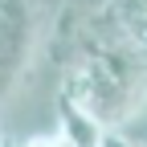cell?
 Wrapping results in <instances>:
<instances>
[{
	"mask_svg": "<svg viewBox=\"0 0 147 147\" xmlns=\"http://www.w3.org/2000/svg\"><path fill=\"white\" fill-rule=\"evenodd\" d=\"M37 45L33 0H0V98L16 86Z\"/></svg>",
	"mask_w": 147,
	"mask_h": 147,
	"instance_id": "obj_1",
	"label": "cell"
},
{
	"mask_svg": "<svg viewBox=\"0 0 147 147\" xmlns=\"http://www.w3.org/2000/svg\"><path fill=\"white\" fill-rule=\"evenodd\" d=\"M57 115H61V127H57V131H61L74 147H98V139H102L106 127L90 115L86 106H78L69 94H61V98H57Z\"/></svg>",
	"mask_w": 147,
	"mask_h": 147,
	"instance_id": "obj_2",
	"label": "cell"
},
{
	"mask_svg": "<svg viewBox=\"0 0 147 147\" xmlns=\"http://www.w3.org/2000/svg\"><path fill=\"white\" fill-rule=\"evenodd\" d=\"M98 147H143V143H135V135H127V131H115V127H106V131H102V139H98Z\"/></svg>",
	"mask_w": 147,
	"mask_h": 147,
	"instance_id": "obj_3",
	"label": "cell"
},
{
	"mask_svg": "<svg viewBox=\"0 0 147 147\" xmlns=\"http://www.w3.org/2000/svg\"><path fill=\"white\" fill-rule=\"evenodd\" d=\"M0 147H8V143H4V135H0Z\"/></svg>",
	"mask_w": 147,
	"mask_h": 147,
	"instance_id": "obj_4",
	"label": "cell"
},
{
	"mask_svg": "<svg viewBox=\"0 0 147 147\" xmlns=\"http://www.w3.org/2000/svg\"><path fill=\"white\" fill-rule=\"evenodd\" d=\"M143 147H147V143H143Z\"/></svg>",
	"mask_w": 147,
	"mask_h": 147,
	"instance_id": "obj_5",
	"label": "cell"
}]
</instances>
